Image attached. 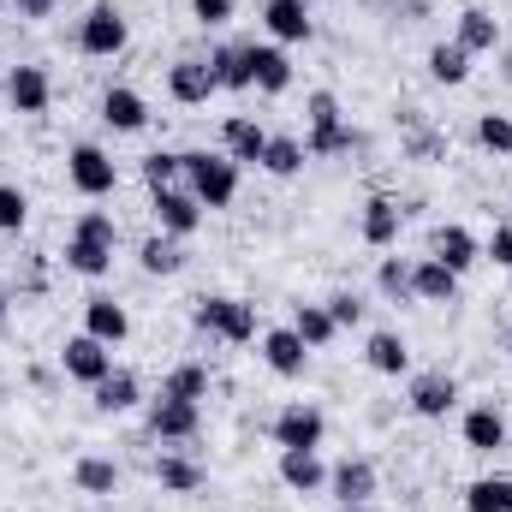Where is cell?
Segmentation results:
<instances>
[{"mask_svg": "<svg viewBox=\"0 0 512 512\" xmlns=\"http://www.w3.org/2000/svg\"><path fill=\"white\" fill-rule=\"evenodd\" d=\"M459 429H465V447H471V453H501V447H507V417H501L495 405H471Z\"/></svg>", "mask_w": 512, "mask_h": 512, "instance_id": "20", "label": "cell"}, {"mask_svg": "<svg viewBox=\"0 0 512 512\" xmlns=\"http://www.w3.org/2000/svg\"><path fill=\"white\" fill-rule=\"evenodd\" d=\"M72 477H78L84 495H114V489H120V465H114V459H78Z\"/></svg>", "mask_w": 512, "mask_h": 512, "instance_id": "35", "label": "cell"}, {"mask_svg": "<svg viewBox=\"0 0 512 512\" xmlns=\"http://www.w3.org/2000/svg\"><path fill=\"white\" fill-rule=\"evenodd\" d=\"M30 221V197L18 185H0V233H18Z\"/></svg>", "mask_w": 512, "mask_h": 512, "instance_id": "42", "label": "cell"}, {"mask_svg": "<svg viewBox=\"0 0 512 512\" xmlns=\"http://www.w3.org/2000/svg\"><path fill=\"white\" fill-rule=\"evenodd\" d=\"M304 161H310L304 137H268V149H262V173H274V179H292Z\"/></svg>", "mask_w": 512, "mask_h": 512, "instance_id": "32", "label": "cell"}, {"mask_svg": "<svg viewBox=\"0 0 512 512\" xmlns=\"http://www.w3.org/2000/svg\"><path fill=\"white\" fill-rule=\"evenodd\" d=\"M179 173H185V155H173V149H155V155H143V185H149V191H167Z\"/></svg>", "mask_w": 512, "mask_h": 512, "instance_id": "36", "label": "cell"}, {"mask_svg": "<svg viewBox=\"0 0 512 512\" xmlns=\"http://www.w3.org/2000/svg\"><path fill=\"white\" fill-rule=\"evenodd\" d=\"M84 334H96L102 346H120L131 334V316L126 304H114L108 292H96V298H84Z\"/></svg>", "mask_w": 512, "mask_h": 512, "instance_id": "16", "label": "cell"}, {"mask_svg": "<svg viewBox=\"0 0 512 512\" xmlns=\"http://www.w3.org/2000/svg\"><path fill=\"white\" fill-rule=\"evenodd\" d=\"M411 298H423V304H453V298H459V274H453L447 262L423 256V262H411Z\"/></svg>", "mask_w": 512, "mask_h": 512, "instance_id": "17", "label": "cell"}, {"mask_svg": "<svg viewBox=\"0 0 512 512\" xmlns=\"http://www.w3.org/2000/svg\"><path fill=\"white\" fill-rule=\"evenodd\" d=\"M251 90H262V96L292 90V54L280 42H251Z\"/></svg>", "mask_w": 512, "mask_h": 512, "instance_id": "9", "label": "cell"}, {"mask_svg": "<svg viewBox=\"0 0 512 512\" xmlns=\"http://www.w3.org/2000/svg\"><path fill=\"white\" fill-rule=\"evenodd\" d=\"M60 370H66L72 382L96 387L108 370H114V346H102L96 334H72V340L60 346Z\"/></svg>", "mask_w": 512, "mask_h": 512, "instance_id": "6", "label": "cell"}, {"mask_svg": "<svg viewBox=\"0 0 512 512\" xmlns=\"http://www.w3.org/2000/svg\"><path fill=\"white\" fill-rule=\"evenodd\" d=\"M155 483H161L167 495H191V489H203V471H197L191 459H179V453H161V459H155Z\"/></svg>", "mask_w": 512, "mask_h": 512, "instance_id": "33", "label": "cell"}, {"mask_svg": "<svg viewBox=\"0 0 512 512\" xmlns=\"http://www.w3.org/2000/svg\"><path fill=\"white\" fill-rule=\"evenodd\" d=\"M292 334H298L310 352H322V346L340 334V322L328 316V304H298V316H292Z\"/></svg>", "mask_w": 512, "mask_h": 512, "instance_id": "28", "label": "cell"}, {"mask_svg": "<svg viewBox=\"0 0 512 512\" xmlns=\"http://www.w3.org/2000/svg\"><path fill=\"white\" fill-rule=\"evenodd\" d=\"M78 48L90 54V60H114L120 48H126V18L102 0V6H90L84 12V24H78Z\"/></svg>", "mask_w": 512, "mask_h": 512, "instance_id": "5", "label": "cell"}, {"mask_svg": "<svg viewBox=\"0 0 512 512\" xmlns=\"http://www.w3.org/2000/svg\"><path fill=\"white\" fill-rule=\"evenodd\" d=\"M465 512H507V477H477L465 489Z\"/></svg>", "mask_w": 512, "mask_h": 512, "instance_id": "37", "label": "cell"}, {"mask_svg": "<svg viewBox=\"0 0 512 512\" xmlns=\"http://www.w3.org/2000/svg\"><path fill=\"white\" fill-rule=\"evenodd\" d=\"M453 405H459V382H453L447 370L411 376V411H417V417H447Z\"/></svg>", "mask_w": 512, "mask_h": 512, "instance_id": "15", "label": "cell"}, {"mask_svg": "<svg viewBox=\"0 0 512 512\" xmlns=\"http://www.w3.org/2000/svg\"><path fill=\"white\" fill-rule=\"evenodd\" d=\"M429 78H435V84H465V78H471V54H465L459 42H435V48H429Z\"/></svg>", "mask_w": 512, "mask_h": 512, "instance_id": "31", "label": "cell"}, {"mask_svg": "<svg viewBox=\"0 0 512 512\" xmlns=\"http://www.w3.org/2000/svg\"><path fill=\"white\" fill-rule=\"evenodd\" d=\"M262 24L274 42H310V30H316L310 0H262Z\"/></svg>", "mask_w": 512, "mask_h": 512, "instance_id": "14", "label": "cell"}, {"mask_svg": "<svg viewBox=\"0 0 512 512\" xmlns=\"http://www.w3.org/2000/svg\"><path fill=\"white\" fill-rule=\"evenodd\" d=\"M6 102H12V114H48V102H54L48 72H42V66H12V78H6Z\"/></svg>", "mask_w": 512, "mask_h": 512, "instance_id": "12", "label": "cell"}, {"mask_svg": "<svg viewBox=\"0 0 512 512\" xmlns=\"http://www.w3.org/2000/svg\"><path fill=\"white\" fill-rule=\"evenodd\" d=\"M6 310H12V298H6V280H0V316H6Z\"/></svg>", "mask_w": 512, "mask_h": 512, "instance_id": "47", "label": "cell"}, {"mask_svg": "<svg viewBox=\"0 0 512 512\" xmlns=\"http://www.w3.org/2000/svg\"><path fill=\"white\" fill-rule=\"evenodd\" d=\"M322 435H328V417L316 405H304V399H292L274 417V447H322Z\"/></svg>", "mask_w": 512, "mask_h": 512, "instance_id": "7", "label": "cell"}, {"mask_svg": "<svg viewBox=\"0 0 512 512\" xmlns=\"http://www.w3.org/2000/svg\"><path fill=\"white\" fill-rule=\"evenodd\" d=\"M161 393H167V399H191V405H203V399H209V370H203V364H179V370L161 382Z\"/></svg>", "mask_w": 512, "mask_h": 512, "instance_id": "34", "label": "cell"}, {"mask_svg": "<svg viewBox=\"0 0 512 512\" xmlns=\"http://www.w3.org/2000/svg\"><path fill=\"white\" fill-rule=\"evenodd\" d=\"M221 143H227V161H239V167H262L268 131L256 126V120H227V131H221Z\"/></svg>", "mask_w": 512, "mask_h": 512, "instance_id": "24", "label": "cell"}, {"mask_svg": "<svg viewBox=\"0 0 512 512\" xmlns=\"http://www.w3.org/2000/svg\"><path fill=\"white\" fill-rule=\"evenodd\" d=\"M429 251H435V262H447L453 274H465L471 262H483V245H477V233L471 227H435V239H429Z\"/></svg>", "mask_w": 512, "mask_h": 512, "instance_id": "19", "label": "cell"}, {"mask_svg": "<svg viewBox=\"0 0 512 512\" xmlns=\"http://www.w3.org/2000/svg\"><path fill=\"white\" fill-rule=\"evenodd\" d=\"M197 423H203V405H191V399H155L149 405V429H155V441H191L197 435Z\"/></svg>", "mask_w": 512, "mask_h": 512, "instance_id": "10", "label": "cell"}, {"mask_svg": "<svg viewBox=\"0 0 512 512\" xmlns=\"http://www.w3.org/2000/svg\"><path fill=\"white\" fill-rule=\"evenodd\" d=\"M102 120L114 131H143L149 126V102H143L137 90H126V84H114V90L102 96Z\"/></svg>", "mask_w": 512, "mask_h": 512, "instance_id": "23", "label": "cell"}, {"mask_svg": "<svg viewBox=\"0 0 512 512\" xmlns=\"http://www.w3.org/2000/svg\"><path fill=\"white\" fill-rule=\"evenodd\" d=\"M483 256H489L495 268H512V221H501V227L489 233V245H483Z\"/></svg>", "mask_w": 512, "mask_h": 512, "instance_id": "45", "label": "cell"}, {"mask_svg": "<svg viewBox=\"0 0 512 512\" xmlns=\"http://www.w3.org/2000/svg\"><path fill=\"white\" fill-rule=\"evenodd\" d=\"M358 143V131L340 120V102L328 90L310 96V137H304V155H346Z\"/></svg>", "mask_w": 512, "mask_h": 512, "instance_id": "3", "label": "cell"}, {"mask_svg": "<svg viewBox=\"0 0 512 512\" xmlns=\"http://www.w3.org/2000/svg\"><path fill=\"white\" fill-rule=\"evenodd\" d=\"M66 268L84 274V280H102V274L114 268V251H108V245H90V239L72 233V239H66Z\"/></svg>", "mask_w": 512, "mask_h": 512, "instance_id": "30", "label": "cell"}, {"mask_svg": "<svg viewBox=\"0 0 512 512\" xmlns=\"http://www.w3.org/2000/svg\"><path fill=\"white\" fill-rule=\"evenodd\" d=\"M507 512H512V477H507Z\"/></svg>", "mask_w": 512, "mask_h": 512, "instance_id": "48", "label": "cell"}, {"mask_svg": "<svg viewBox=\"0 0 512 512\" xmlns=\"http://www.w3.org/2000/svg\"><path fill=\"white\" fill-rule=\"evenodd\" d=\"M215 90H221V84H215L209 60H179V66L167 72V96H173L179 108H203V102H209Z\"/></svg>", "mask_w": 512, "mask_h": 512, "instance_id": "11", "label": "cell"}, {"mask_svg": "<svg viewBox=\"0 0 512 512\" xmlns=\"http://www.w3.org/2000/svg\"><path fill=\"white\" fill-rule=\"evenodd\" d=\"M328 483H334V495H340L346 507H364V501L376 495V465H370V459H340V465L328 471Z\"/></svg>", "mask_w": 512, "mask_h": 512, "instance_id": "21", "label": "cell"}, {"mask_svg": "<svg viewBox=\"0 0 512 512\" xmlns=\"http://www.w3.org/2000/svg\"><path fill=\"white\" fill-rule=\"evenodd\" d=\"M358 233H364V245L387 251V245L399 239V203H393V197H370V203H364V221H358Z\"/></svg>", "mask_w": 512, "mask_h": 512, "instance_id": "25", "label": "cell"}, {"mask_svg": "<svg viewBox=\"0 0 512 512\" xmlns=\"http://www.w3.org/2000/svg\"><path fill=\"white\" fill-rule=\"evenodd\" d=\"M364 364L376 370V376H405L411 370V346L399 340V334H370V346H364Z\"/></svg>", "mask_w": 512, "mask_h": 512, "instance_id": "27", "label": "cell"}, {"mask_svg": "<svg viewBox=\"0 0 512 512\" xmlns=\"http://www.w3.org/2000/svg\"><path fill=\"white\" fill-rule=\"evenodd\" d=\"M477 143L495 149V155H512V114H483L477 120Z\"/></svg>", "mask_w": 512, "mask_h": 512, "instance_id": "41", "label": "cell"}, {"mask_svg": "<svg viewBox=\"0 0 512 512\" xmlns=\"http://www.w3.org/2000/svg\"><path fill=\"white\" fill-rule=\"evenodd\" d=\"M280 483L298 495H316L328 483V465L316 459V447H280Z\"/></svg>", "mask_w": 512, "mask_h": 512, "instance_id": "18", "label": "cell"}, {"mask_svg": "<svg viewBox=\"0 0 512 512\" xmlns=\"http://www.w3.org/2000/svg\"><path fill=\"white\" fill-rule=\"evenodd\" d=\"M209 72L221 90H251V42H221L209 54Z\"/></svg>", "mask_w": 512, "mask_h": 512, "instance_id": "22", "label": "cell"}, {"mask_svg": "<svg viewBox=\"0 0 512 512\" xmlns=\"http://www.w3.org/2000/svg\"><path fill=\"white\" fill-rule=\"evenodd\" d=\"M90 393H96V405H102L108 417H114V411H131V405L143 399V387H137V376H131V370H108V376L90 387Z\"/></svg>", "mask_w": 512, "mask_h": 512, "instance_id": "29", "label": "cell"}, {"mask_svg": "<svg viewBox=\"0 0 512 512\" xmlns=\"http://www.w3.org/2000/svg\"><path fill=\"white\" fill-rule=\"evenodd\" d=\"M155 221H161L167 239H191V233L203 227V203H197L191 191L167 185V191H155Z\"/></svg>", "mask_w": 512, "mask_h": 512, "instance_id": "8", "label": "cell"}, {"mask_svg": "<svg viewBox=\"0 0 512 512\" xmlns=\"http://www.w3.org/2000/svg\"><path fill=\"white\" fill-rule=\"evenodd\" d=\"M72 233H78V239H90V245H108V251L120 245V227H114V215H108V209H84Z\"/></svg>", "mask_w": 512, "mask_h": 512, "instance_id": "38", "label": "cell"}, {"mask_svg": "<svg viewBox=\"0 0 512 512\" xmlns=\"http://www.w3.org/2000/svg\"><path fill=\"white\" fill-rule=\"evenodd\" d=\"M18 18H54V0H12Z\"/></svg>", "mask_w": 512, "mask_h": 512, "instance_id": "46", "label": "cell"}, {"mask_svg": "<svg viewBox=\"0 0 512 512\" xmlns=\"http://www.w3.org/2000/svg\"><path fill=\"white\" fill-rule=\"evenodd\" d=\"M262 364H268L274 376H286V382H292V376H304V370H310V346H304L292 328H268V334H262Z\"/></svg>", "mask_w": 512, "mask_h": 512, "instance_id": "13", "label": "cell"}, {"mask_svg": "<svg viewBox=\"0 0 512 512\" xmlns=\"http://www.w3.org/2000/svg\"><path fill=\"white\" fill-rule=\"evenodd\" d=\"M465 54H495L501 48V24L483 12V6H471V12H459V36H453Z\"/></svg>", "mask_w": 512, "mask_h": 512, "instance_id": "26", "label": "cell"}, {"mask_svg": "<svg viewBox=\"0 0 512 512\" xmlns=\"http://www.w3.org/2000/svg\"><path fill=\"white\" fill-rule=\"evenodd\" d=\"M191 6H197V24H203V30H221V24L239 12V0H191Z\"/></svg>", "mask_w": 512, "mask_h": 512, "instance_id": "43", "label": "cell"}, {"mask_svg": "<svg viewBox=\"0 0 512 512\" xmlns=\"http://www.w3.org/2000/svg\"><path fill=\"white\" fill-rule=\"evenodd\" d=\"M66 179H72V191H84V197H114L120 167H114V155H108V149L78 143V149L66 155Z\"/></svg>", "mask_w": 512, "mask_h": 512, "instance_id": "4", "label": "cell"}, {"mask_svg": "<svg viewBox=\"0 0 512 512\" xmlns=\"http://www.w3.org/2000/svg\"><path fill=\"white\" fill-rule=\"evenodd\" d=\"M197 328L227 340V346H245V340H256V304H245V298H203L197 304Z\"/></svg>", "mask_w": 512, "mask_h": 512, "instance_id": "2", "label": "cell"}, {"mask_svg": "<svg viewBox=\"0 0 512 512\" xmlns=\"http://www.w3.org/2000/svg\"><path fill=\"white\" fill-rule=\"evenodd\" d=\"M185 179H191V197L203 209H227L239 197V161L227 155H209V149H191L185 155Z\"/></svg>", "mask_w": 512, "mask_h": 512, "instance_id": "1", "label": "cell"}, {"mask_svg": "<svg viewBox=\"0 0 512 512\" xmlns=\"http://www.w3.org/2000/svg\"><path fill=\"white\" fill-rule=\"evenodd\" d=\"M376 286H382L387 298H411V262H399V256H382V268H376Z\"/></svg>", "mask_w": 512, "mask_h": 512, "instance_id": "40", "label": "cell"}, {"mask_svg": "<svg viewBox=\"0 0 512 512\" xmlns=\"http://www.w3.org/2000/svg\"><path fill=\"white\" fill-rule=\"evenodd\" d=\"M137 262H143L149 274H179V262H185V251H179V245H173V239L161 233V239H149V245L137 251Z\"/></svg>", "mask_w": 512, "mask_h": 512, "instance_id": "39", "label": "cell"}, {"mask_svg": "<svg viewBox=\"0 0 512 512\" xmlns=\"http://www.w3.org/2000/svg\"><path fill=\"white\" fill-rule=\"evenodd\" d=\"M328 316H334L340 328H358V322H364V304H358L352 292H334V298H328Z\"/></svg>", "mask_w": 512, "mask_h": 512, "instance_id": "44", "label": "cell"}]
</instances>
